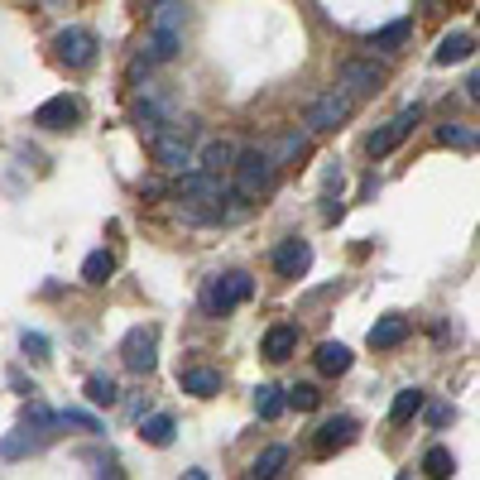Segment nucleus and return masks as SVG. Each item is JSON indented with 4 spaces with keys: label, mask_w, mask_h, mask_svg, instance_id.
Segmentation results:
<instances>
[{
    "label": "nucleus",
    "mask_w": 480,
    "mask_h": 480,
    "mask_svg": "<svg viewBox=\"0 0 480 480\" xmlns=\"http://www.w3.org/2000/svg\"><path fill=\"white\" fill-rule=\"evenodd\" d=\"M178 48H183V34H159V29H149V39H145V63H174Z\"/></svg>",
    "instance_id": "6ab92c4d"
},
{
    "label": "nucleus",
    "mask_w": 480,
    "mask_h": 480,
    "mask_svg": "<svg viewBox=\"0 0 480 480\" xmlns=\"http://www.w3.org/2000/svg\"><path fill=\"white\" fill-rule=\"evenodd\" d=\"M183 25H187V5H183V0H159L154 15H149V29H159V34H183Z\"/></svg>",
    "instance_id": "dca6fc26"
},
{
    "label": "nucleus",
    "mask_w": 480,
    "mask_h": 480,
    "mask_svg": "<svg viewBox=\"0 0 480 480\" xmlns=\"http://www.w3.org/2000/svg\"><path fill=\"white\" fill-rule=\"evenodd\" d=\"M284 389H274V385H260V389H255V414H260V418H279L284 414Z\"/></svg>",
    "instance_id": "cd10ccee"
},
{
    "label": "nucleus",
    "mask_w": 480,
    "mask_h": 480,
    "mask_svg": "<svg viewBox=\"0 0 480 480\" xmlns=\"http://www.w3.org/2000/svg\"><path fill=\"white\" fill-rule=\"evenodd\" d=\"M183 394H193V399H212V394H221V375L216 370H183Z\"/></svg>",
    "instance_id": "412c9836"
},
{
    "label": "nucleus",
    "mask_w": 480,
    "mask_h": 480,
    "mask_svg": "<svg viewBox=\"0 0 480 480\" xmlns=\"http://www.w3.org/2000/svg\"><path fill=\"white\" fill-rule=\"evenodd\" d=\"M265 154L274 159V168H279V164H288V159H303V154H307V135L288 130V135H279V145H274V149H265Z\"/></svg>",
    "instance_id": "5701e85b"
},
{
    "label": "nucleus",
    "mask_w": 480,
    "mask_h": 480,
    "mask_svg": "<svg viewBox=\"0 0 480 480\" xmlns=\"http://www.w3.org/2000/svg\"><path fill=\"white\" fill-rule=\"evenodd\" d=\"M418 120H423V111H418V106H404L394 120H385V125H380V130H375L370 140H365L370 159H385V154H394V149H399V145L408 140V130H414Z\"/></svg>",
    "instance_id": "20e7f679"
},
{
    "label": "nucleus",
    "mask_w": 480,
    "mask_h": 480,
    "mask_svg": "<svg viewBox=\"0 0 480 480\" xmlns=\"http://www.w3.org/2000/svg\"><path fill=\"white\" fill-rule=\"evenodd\" d=\"M149 149H154V164H164V168H193V145H187V135L183 130H159L149 140Z\"/></svg>",
    "instance_id": "6e6552de"
},
{
    "label": "nucleus",
    "mask_w": 480,
    "mask_h": 480,
    "mask_svg": "<svg viewBox=\"0 0 480 480\" xmlns=\"http://www.w3.org/2000/svg\"><path fill=\"white\" fill-rule=\"evenodd\" d=\"M466 96L480 106V67H475V73H471V82H466Z\"/></svg>",
    "instance_id": "f704fd0d"
},
{
    "label": "nucleus",
    "mask_w": 480,
    "mask_h": 480,
    "mask_svg": "<svg viewBox=\"0 0 480 480\" xmlns=\"http://www.w3.org/2000/svg\"><path fill=\"white\" fill-rule=\"evenodd\" d=\"M231 174H235V197H245V202H260L269 187H274V159L255 145V149H240L235 154V164H231Z\"/></svg>",
    "instance_id": "f257e3e1"
},
{
    "label": "nucleus",
    "mask_w": 480,
    "mask_h": 480,
    "mask_svg": "<svg viewBox=\"0 0 480 480\" xmlns=\"http://www.w3.org/2000/svg\"><path fill=\"white\" fill-rule=\"evenodd\" d=\"M54 48H58V58H63L67 67H87V63L96 58V34L82 29V25L58 29V34H54Z\"/></svg>",
    "instance_id": "0eeeda50"
},
{
    "label": "nucleus",
    "mask_w": 480,
    "mask_h": 480,
    "mask_svg": "<svg viewBox=\"0 0 480 480\" xmlns=\"http://www.w3.org/2000/svg\"><path fill=\"white\" fill-rule=\"evenodd\" d=\"M274 269H279L284 279H303V274L313 269V245L298 240V235L279 240V245H274Z\"/></svg>",
    "instance_id": "1a4fd4ad"
},
{
    "label": "nucleus",
    "mask_w": 480,
    "mask_h": 480,
    "mask_svg": "<svg viewBox=\"0 0 480 480\" xmlns=\"http://www.w3.org/2000/svg\"><path fill=\"white\" fill-rule=\"evenodd\" d=\"M423 471L433 475V480H447V475L456 471V456H452L447 447H427V456H423Z\"/></svg>",
    "instance_id": "c85d7f7f"
},
{
    "label": "nucleus",
    "mask_w": 480,
    "mask_h": 480,
    "mask_svg": "<svg viewBox=\"0 0 480 480\" xmlns=\"http://www.w3.org/2000/svg\"><path fill=\"white\" fill-rule=\"evenodd\" d=\"M298 346V327H288V322H279V327L265 332V360H288Z\"/></svg>",
    "instance_id": "aec40b11"
},
{
    "label": "nucleus",
    "mask_w": 480,
    "mask_h": 480,
    "mask_svg": "<svg viewBox=\"0 0 480 480\" xmlns=\"http://www.w3.org/2000/svg\"><path fill=\"white\" fill-rule=\"evenodd\" d=\"M437 145H456V149H475L480 145V135L475 130H461V125H437Z\"/></svg>",
    "instance_id": "c756f323"
},
{
    "label": "nucleus",
    "mask_w": 480,
    "mask_h": 480,
    "mask_svg": "<svg viewBox=\"0 0 480 480\" xmlns=\"http://www.w3.org/2000/svg\"><path fill=\"white\" fill-rule=\"evenodd\" d=\"M284 404L298 408V414H307V408H317V389L313 385H294V389L284 394Z\"/></svg>",
    "instance_id": "7c9ffc66"
},
{
    "label": "nucleus",
    "mask_w": 480,
    "mask_h": 480,
    "mask_svg": "<svg viewBox=\"0 0 480 480\" xmlns=\"http://www.w3.org/2000/svg\"><path fill=\"white\" fill-rule=\"evenodd\" d=\"M250 294H255V279L245 269H231V274H221V279L207 288V313H231V307H240V303H250Z\"/></svg>",
    "instance_id": "7ed1b4c3"
},
{
    "label": "nucleus",
    "mask_w": 480,
    "mask_h": 480,
    "mask_svg": "<svg viewBox=\"0 0 480 480\" xmlns=\"http://www.w3.org/2000/svg\"><path fill=\"white\" fill-rule=\"evenodd\" d=\"M447 418H452V414H447V408H442V404H437V408H427V423H433V427H442Z\"/></svg>",
    "instance_id": "72a5a7b5"
},
{
    "label": "nucleus",
    "mask_w": 480,
    "mask_h": 480,
    "mask_svg": "<svg viewBox=\"0 0 480 480\" xmlns=\"http://www.w3.org/2000/svg\"><path fill=\"white\" fill-rule=\"evenodd\" d=\"M174 433H178V423L168 418V414H154V418L140 423V437L149 442V447H168V442H174Z\"/></svg>",
    "instance_id": "4be33fe9"
},
{
    "label": "nucleus",
    "mask_w": 480,
    "mask_h": 480,
    "mask_svg": "<svg viewBox=\"0 0 480 480\" xmlns=\"http://www.w3.org/2000/svg\"><path fill=\"white\" fill-rule=\"evenodd\" d=\"M44 442H48V433H39V427L20 423L15 433H5V437H0V461H25L29 452H39Z\"/></svg>",
    "instance_id": "ddd939ff"
},
{
    "label": "nucleus",
    "mask_w": 480,
    "mask_h": 480,
    "mask_svg": "<svg viewBox=\"0 0 480 480\" xmlns=\"http://www.w3.org/2000/svg\"><path fill=\"white\" fill-rule=\"evenodd\" d=\"M120 360H125V370L149 375L154 360H159V332L154 327H130L125 341H120Z\"/></svg>",
    "instance_id": "39448f33"
},
{
    "label": "nucleus",
    "mask_w": 480,
    "mask_h": 480,
    "mask_svg": "<svg viewBox=\"0 0 480 480\" xmlns=\"http://www.w3.org/2000/svg\"><path fill=\"white\" fill-rule=\"evenodd\" d=\"M183 480H212V475H207V471H187Z\"/></svg>",
    "instance_id": "c9c22d12"
},
{
    "label": "nucleus",
    "mask_w": 480,
    "mask_h": 480,
    "mask_svg": "<svg viewBox=\"0 0 480 480\" xmlns=\"http://www.w3.org/2000/svg\"><path fill=\"white\" fill-rule=\"evenodd\" d=\"M404 336H408V317L389 313V317H380V322L370 327V346H375V351H394Z\"/></svg>",
    "instance_id": "4468645a"
},
{
    "label": "nucleus",
    "mask_w": 480,
    "mask_h": 480,
    "mask_svg": "<svg viewBox=\"0 0 480 480\" xmlns=\"http://www.w3.org/2000/svg\"><path fill=\"white\" fill-rule=\"evenodd\" d=\"M414 414H423V389H399V394H394V404H389V418L408 423Z\"/></svg>",
    "instance_id": "a878e982"
},
{
    "label": "nucleus",
    "mask_w": 480,
    "mask_h": 480,
    "mask_svg": "<svg viewBox=\"0 0 480 480\" xmlns=\"http://www.w3.org/2000/svg\"><path fill=\"white\" fill-rule=\"evenodd\" d=\"M77 115H82V101L63 92V96H48L44 106L34 111V125H39V130H73Z\"/></svg>",
    "instance_id": "9d476101"
},
{
    "label": "nucleus",
    "mask_w": 480,
    "mask_h": 480,
    "mask_svg": "<svg viewBox=\"0 0 480 480\" xmlns=\"http://www.w3.org/2000/svg\"><path fill=\"white\" fill-rule=\"evenodd\" d=\"M58 427H82V433H101V423L92 414H77V408H67V414H58Z\"/></svg>",
    "instance_id": "2f4dec72"
},
{
    "label": "nucleus",
    "mask_w": 480,
    "mask_h": 480,
    "mask_svg": "<svg viewBox=\"0 0 480 480\" xmlns=\"http://www.w3.org/2000/svg\"><path fill=\"white\" fill-rule=\"evenodd\" d=\"M408 39H414V20H394V25L370 34V48H380V54H399Z\"/></svg>",
    "instance_id": "f3484780"
},
{
    "label": "nucleus",
    "mask_w": 480,
    "mask_h": 480,
    "mask_svg": "<svg viewBox=\"0 0 480 480\" xmlns=\"http://www.w3.org/2000/svg\"><path fill=\"white\" fill-rule=\"evenodd\" d=\"M115 274V260H111V250H92L87 260H82V284H106Z\"/></svg>",
    "instance_id": "b1692460"
},
{
    "label": "nucleus",
    "mask_w": 480,
    "mask_h": 480,
    "mask_svg": "<svg viewBox=\"0 0 480 480\" xmlns=\"http://www.w3.org/2000/svg\"><path fill=\"white\" fill-rule=\"evenodd\" d=\"M284 461H288V447H265L260 456H255V466H250V480H274L284 471Z\"/></svg>",
    "instance_id": "393cba45"
},
{
    "label": "nucleus",
    "mask_w": 480,
    "mask_h": 480,
    "mask_svg": "<svg viewBox=\"0 0 480 480\" xmlns=\"http://www.w3.org/2000/svg\"><path fill=\"white\" fill-rule=\"evenodd\" d=\"M351 442H355V418L341 414V418H327V423L317 427L313 452H317V456H332V452H341V447H351Z\"/></svg>",
    "instance_id": "9b49d317"
},
{
    "label": "nucleus",
    "mask_w": 480,
    "mask_h": 480,
    "mask_svg": "<svg viewBox=\"0 0 480 480\" xmlns=\"http://www.w3.org/2000/svg\"><path fill=\"white\" fill-rule=\"evenodd\" d=\"M20 346H25V355H34V360H48V336H44V332H25Z\"/></svg>",
    "instance_id": "473e14b6"
},
{
    "label": "nucleus",
    "mask_w": 480,
    "mask_h": 480,
    "mask_svg": "<svg viewBox=\"0 0 480 480\" xmlns=\"http://www.w3.org/2000/svg\"><path fill=\"white\" fill-rule=\"evenodd\" d=\"M380 82H385V67L380 63H365V58H351V63H341V73H336V87L346 92V96H370V92H380Z\"/></svg>",
    "instance_id": "423d86ee"
},
{
    "label": "nucleus",
    "mask_w": 480,
    "mask_h": 480,
    "mask_svg": "<svg viewBox=\"0 0 480 480\" xmlns=\"http://www.w3.org/2000/svg\"><path fill=\"white\" fill-rule=\"evenodd\" d=\"M313 360H317V370H322V375H346L355 355H351V346H341V341H322Z\"/></svg>",
    "instance_id": "a211bd4d"
},
{
    "label": "nucleus",
    "mask_w": 480,
    "mask_h": 480,
    "mask_svg": "<svg viewBox=\"0 0 480 480\" xmlns=\"http://www.w3.org/2000/svg\"><path fill=\"white\" fill-rule=\"evenodd\" d=\"M351 115H355V96H346L341 87H327L322 96H313L303 125H307V135H327V130H341Z\"/></svg>",
    "instance_id": "f03ea898"
},
{
    "label": "nucleus",
    "mask_w": 480,
    "mask_h": 480,
    "mask_svg": "<svg viewBox=\"0 0 480 480\" xmlns=\"http://www.w3.org/2000/svg\"><path fill=\"white\" fill-rule=\"evenodd\" d=\"M235 145L231 140H207L197 154H193V168L197 174H212V178H221V174H231V164H235Z\"/></svg>",
    "instance_id": "f8f14e48"
},
{
    "label": "nucleus",
    "mask_w": 480,
    "mask_h": 480,
    "mask_svg": "<svg viewBox=\"0 0 480 480\" xmlns=\"http://www.w3.org/2000/svg\"><path fill=\"white\" fill-rule=\"evenodd\" d=\"M87 404H96V408H115V404H120L115 380H106V375H92V380H87Z\"/></svg>",
    "instance_id": "bb28decb"
},
{
    "label": "nucleus",
    "mask_w": 480,
    "mask_h": 480,
    "mask_svg": "<svg viewBox=\"0 0 480 480\" xmlns=\"http://www.w3.org/2000/svg\"><path fill=\"white\" fill-rule=\"evenodd\" d=\"M471 54H475V39H471V34H442L433 63H437V67H452V63H461V58H471Z\"/></svg>",
    "instance_id": "2eb2a0df"
}]
</instances>
